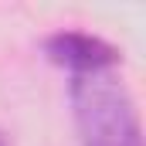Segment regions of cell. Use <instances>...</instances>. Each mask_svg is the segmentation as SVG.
Returning a JSON list of instances; mask_svg holds the SVG:
<instances>
[{
  "label": "cell",
  "mask_w": 146,
  "mask_h": 146,
  "mask_svg": "<svg viewBox=\"0 0 146 146\" xmlns=\"http://www.w3.org/2000/svg\"><path fill=\"white\" fill-rule=\"evenodd\" d=\"M0 146H7V143H3V136H0Z\"/></svg>",
  "instance_id": "obj_3"
},
{
  "label": "cell",
  "mask_w": 146,
  "mask_h": 146,
  "mask_svg": "<svg viewBox=\"0 0 146 146\" xmlns=\"http://www.w3.org/2000/svg\"><path fill=\"white\" fill-rule=\"evenodd\" d=\"M72 109L82 146H143L136 106L112 68L72 75Z\"/></svg>",
  "instance_id": "obj_1"
},
{
  "label": "cell",
  "mask_w": 146,
  "mask_h": 146,
  "mask_svg": "<svg viewBox=\"0 0 146 146\" xmlns=\"http://www.w3.org/2000/svg\"><path fill=\"white\" fill-rule=\"evenodd\" d=\"M44 51H48V58L54 65H65L72 75L115 68L119 65V51L112 44H106L102 37H92L85 31H61V34L48 37Z\"/></svg>",
  "instance_id": "obj_2"
}]
</instances>
